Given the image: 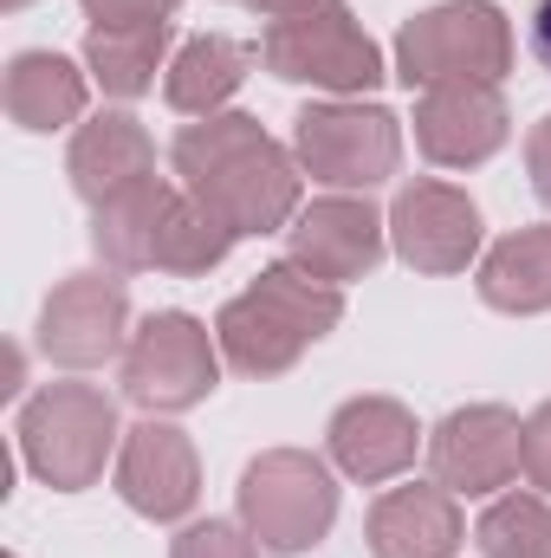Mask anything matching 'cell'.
Returning <instances> with one entry per match:
<instances>
[{"label":"cell","mask_w":551,"mask_h":558,"mask_svg":"<svg viewBox=\"0 0 551 558\" xmlns=\"http://www.w3.org/2000/svg\"><path fill=\"white\" fill-rule=\"evenodd\" d=\"M526 39H532V59L551 72V0H532V26H526Z\"/></svg>","instance_id":"cell-29"},{"label":"cell","mask_w":551,"mask_h":558,"mask_svg":"<svg viewBox=\"0 0 551 558\" xmlns=\"http://www.w3.org/2000/svg\"><path fill=\"white\" fill-rule=\"evenodd\" d=\"M370 553L377 558H454L467 526L461 507L441 481H415V487H390L370 507Z\"/></svg>","instance_id":"cell-16"},{"label":"cell","mask_w":551,"mask_h":558,"mask_svg":"<svg viewBox=\"0 0 551 558\" xmlns=\"http://www.w3.org/2000/svg\"><path fill=\"white\" fill-rule=\"evenodd\" d=\"M124 325H131L124 279L72 274V279H59L52 299L39 305V351L52 364H65V371H91V364L124 351Z\"/></svg>","instance_id":"cell-10"},{"label":"cell","mask_w":551,"mask_h":558,"mask_svg":"<svg viewBox=\"0 0 551 558\" xmlns=\"http://www.w3.org/2000/svg\"><path fill=\"white\" fill-rule=\"evenodd\" d=\"M390 247L415 274H467L480 254V208L448 182H409L390 202Z\"/></svg>","instance_id":"cell-12"},{"label":"cell","mask_w":551,"mask_h":558,"mask_svg":"<svg viewBox=\"0 0 551 558\" xmlns=\"http://www.w3.org/2000/svg\"><path fill=\"white\" fill-rule=\"evenodd\" d=\"M383 241H390V221H383L364 195H325V202H311V208L292 215V228H285V260H298L305 274L344 286V279L377 274Z\"/></svg>","instance_id":"cell-11"},{"label":"cell","mask_w":551,"mask_h":558,"mask_svg":"<svg viewBox=\"0 0 551 558\" xmlns=\"http://www.w3.org/2000/svg\"><path fill=\"white\" fill-rule=\"evenodd\" d=\"M169 162L182 189L201 208H215L234 234H279L298 215V162L247 111H215L201 124H182Z\"/></svg>","instance_id":"cell-1"},{"label":"cell","mask_w":551,"mask_h":558,"mask_svg":"<svg viewBox=\"0 0 551 558\" xmlns=\"http://www.w3.org/2000/svg\"><path fill=\"white\" fill-rule=\"evenodd\" d=\"M526 481L539 494H551V403H539L526 416Z\"/></svg>","instance_id":"cell-27"},{"label":"cell","mask_w":551,"mask_h":558,"mask_svg":"<svg viewBox=\"0 0 551 558\" xmlns=\"http://www.w3.org/2000/svg\"><path fill=\"white\" fill-rule=\"evenodd\" d=\"M221 384V338L188 312H149L124 344V397L149 416L208 403Z\"/></svg>","instance_id":"cell-7"},{"label":"cell","mask_w":551,"mask_h":558,"mask_svg":"<svg viewBox=\"0 0 551 558\" xmlns=\"http://www.w3.org/2000/svg\"><path fill=\"white\" fill-rule=\"evenodd\" d=\"M7 7H13V13H20V7H33V0H7Z\"/></svg>","instance_id":"cell-31"},{"label":"cell","mask_w":551,"mask_h":558,"mask_svg":"<svg viewBox=\"0 0 551 558\" xmlns=\"http://www.w3.org/2000/svg\"><path fill=\"white\" fill-rule=\"evenodd\" d=\"M474 546L487 558H551V500L539 494H506L480 513Z\"/></svg>","instance_id":"cell-24"},{"label":"cell","mask_w":551,"mask_h":558,"mask_svg":"<svg viewBox=\"0 0 551 558\" xmlns=\"http://www.w3.org/2000/svg\"><path fill=\"white\" fill-rule=\"evenodd\" d=\"M428 468L448 494H500L526 468V422L506 403H467L428 435Z\"/></svg>","instance_id":"cell-9"},{"label":"cell","mask_w":551,"mask_h":558,"mask_svg":"<svg viewBox=\"0 0 551 558\" xmlns=\"http://www.w3.org/2000/svg\"><path fill=\"white\" fill-rule=\"evenodd\" d=\"M338 520V481L305 448H267L241 474V526L260 539V553L298 558L311 553Z\"/></svg>","instance_id":"cell-6"},{"label":"cell","mask_w":551,"mask_h":558,"mask_svg":"<svg viewBox=\"0 0 551 558\" xmlns=\"http://www.w3.org/2000/svg\"><path fill=\"white\" fill-rule=\"evenodd\" d=\"M65 175H72V189L91 208H105L111 195H124V189H137V182L156 175V143H149V131L131 111H98L91 124H78Z\"/></svg>","instance_id":"cell-17"},{"label":"cell","mask_w":551,"mask_h":558,"mask_svg":"<svg viewBox=\"0 0 551 558\" xmlns=\"http://www.w3.org/2000/svg\"><path fill=\"white\" fill-rule=\"evenodd\" d=\"M247 65H254V52H247L241 39H228V33H201V39H188V46L169 59V72H162V98H169L182 118H215V111L247 85Z\"/></svg>","instance_id":"cell-20"},{"label":"cell","mask_w":551,"mask_h":558,"mask_svg":"<svg viewBox=\"0 0 551 558\" xmlns=\"http://www.w3.org/2000/svg\"><path fill=\"white\" fill-rule=\"evenodd\" d=\"M338 318H344V292L331 279L305 274L298 260H273L241 299L221 305L215 338H221V357L241 377H279L318 338H331Z\"/></svg>","instance_id":"cell-2"},{"label":"cell","mask_w":551,"mask_h":558,"mask_svg":"<svg viewBox=\"0 0 551 558\" xmlns=\"http://www.w3.org/2000/svg\"><path fill=\"white\" fill-rule=\"evenodd\" d=\"M513 131L506 118V98L500 85H480V78H461V85H428L415 98V143L428 162L441 169H474L487 162Z\"/></svg>","instance_id":"cell-13"},{"label":"cell","mask_w":551,"mask_h":558,"mask_svg":"<svg viewBox=\"0 0 551 558\" xmlns=\"http://www.w3.org/2000/svg\"><path fill=\"white\" fill-rule=\"evenodd\" d=\"M292 156L311 182L377 189L403 162V124L383 105H305L292 118Z\"/></svg>","instance_id":"cell-8"},{"label":"cell","mask_w":551,"mask_h":558,"mask_svg":"<svg viewBox=\"0 0 551 558\" xmlns=\"http://www.w3.org/2000/svg\"><path fill=\"white\" fill-rule=\"evenodd\" d=\"M480 299L493 312H551V228H519L480 260Z\"/></svg>","instance_id":"cell-21"},{"label":"cell","mask_w":551,"mask_h":558,"mask_svg":"<svg viewBox=\"0 0 551 558\" xmlns=\"http://www.w3.org/2000/svg\"><path fill=\"white\" fill-rule=\"evenodd\" d=\"M260 59L267 72L285 85H318V92H377L390 72H383V52L377 39L357 26V13L344 0H298L267 20L260 33Z\"/></svg>","instance_id":"cell-3"},{"label":"cell","mask_w":551,"mask_h":558,"mask_svg":"<svg viewBox=\"0 0 551 558\" xmlns=\"http://www.w3.org/2000/svg\"><path fill=\"white\" fill-rule=\"evenodd\" d=\"M118 494L124 507L143 520H182L195 500H201V461H195V441L169 422H137L124 428V448H118Z\"/></svg>","instance_id":"cell-14"},{"label":"cell","mask_w":551,"mask_h":558,"mask_svg":"<svg viewBox=\"0 0 551 558\" xmlns=\"http://www.w3.org/2000/svg\"><path fill=\"white\" fill-rule=\"evenodd\" d=\"M325 441H331V461H338L351 481L383 487V481H396L415 461L421 428H415V416L396 397H351V403L331 416Z\"/></svg>","instance_id":"cell-15"},{"label":"cell","mask_w":551,"mask_h":558,"mask_svg":"<svg viewBox=\"0 0 551 558\" xmlns=\"http://www.w3.org/2000/svg\"><path fill=\"white\" fill-rule=\"evenodd\" d=\"M182 0H85V20L91 26H156V20H175Z\"/></svg>","instance_id":"cell-26"},{"label":"cell","mask_w":551,"mask_h":558,"mask_svg":"<svg viewBox=\"0 0 551 558\" xmlns=\"http://www.w3.org/2000/svg\"><path fill=\"white\" fill-rule=\"evenodd\" d=\"M0 98H7V118L20 131L46 137V131H65V124L85 118V72L72 59H59V52H20L7 65Z\"/></svg>","instance_id":"cell-18"},{"label":"cell","mask_w":551,"mask_h":558,"mask_svg":"<svg viewBox=\"0 0 551 558\" xmlns=\"http://www.w3.org/2000/svg\"><path fill=\"white\" fill-rule=\"evenodd\" d=\"M513 65V26L493 0H441L428 13L403 20L396 33V78L403 85H461V78H480V85H500Z\"/></svg>","instance_id":"cell-5"},{"label":"cell","mask_w":551,"mask_h":558,"mask_svg":"<svg viewBox=\"0 0 551 558\" xmlns=\"http://www.w3.org/2000/svg\"><path fill=\"white\" fill-rule=\"evenodd\" d=\"M169 208H175V189L162 175L111 195L105 208H91V247H98V260L111 274H143L156 260V234H162Z\"/></svg>","instance_id":"cell-19"},{"label":"cell","mask_w":551,"mask_h":558,"mask_svg":"<svg viewBox=\"0 0 551 558\" xmlns=\"http://www.w3.org/2000/svg\"><path fill=\"white\" fill-rule=\"evenodd\" d=\"M241 7H254V13H267V20H273V13H285V7H298V0H241Z\"/></svg>","instance_id":"cell-30"},{"label":"cell","mask_w":551,"mask_h":558,"mask_svg":"<svg viewBox=\"0 0 551 558\" xmlns=\"http://www.w3.org/2000/svg\"><path fill=\"white\" fill-rule=\"evenodd\" d=\"M169 558H260V539L234 520H201V526H182Z\"/></svg>","instance_id":"cell-25"},{"label":"cell","mask_w":551,"mask_h":558,"mask_svg":"<svg viewBox=\"0 0 551 558\" xmlns=\"http://www.w3.org/2000/svg\"><path fill=\"white\" fill-rule=\"evenodd\" d=\"M162 52H169V20H156V26H91L85 33V65L111 98H143L156 85V72H169Z\"/></svg>","instance_id":"cell-22"},{"label":"cell","mask_w":551,"mask_h":558,"mask_svg":"<svg viewBox=\"0 0 551 558\" xmlns=\"http://www.w3.org/2000/svg\"><path fill=\"white\" fill-rule=\"evenodd\" d=\"M234 241H241V234H234L215 208H201L195 195H175V208H169V221H162V234H156V260H149V267H156V274H175V279L215 274Z\"/></svg>","instance_id":"cell-23"},{"label":"cell","mask_w":551,"mask_h":558,"mask_svg":"<svg viewBox=\"0 0 551 558\" xmlns=\"http://www.w3.org/2000/svg\"><path fill=\"white\" fill-rule=\"evenodd\" d=\"M526 169H532V189H539V202L551 208V111L532 124V137H526Z\"/></svg>","instance_id":"cell-28"},{"label":"cell","mask_w":551,"mask_h":558,"mask_svg":"<svg viewBox=\"0 0 551 558\" xmlns=\"http://www.w3.org/2000/svg\"><path fill=\"white\" fill-rule=\"evenodd\" d=\"M118 435V403L98 384H46L20 410V454L59 494H85L105 474Z\"/></svg>","instance_id":"cell-4"}]
</instances>
